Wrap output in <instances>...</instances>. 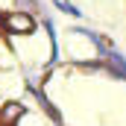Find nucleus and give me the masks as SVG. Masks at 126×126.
Segmentation results:
<instances>
[{"mask_svg":"<svg viewBox=\"0 0 126 126\" xmlns=\"http://www.w3.org/2000/svg\"><path fill=\"white\" fill-rule=\"evenodd\" d=\"M0 24H3V30H6V32H15V35L32 30V18H30V15H24V12H9V15L0 18Z\"/></svg>","mask_w":126,"mask_h":126,"instance_id":"nucleus-1","label":"nucleus"}]
</instances>
